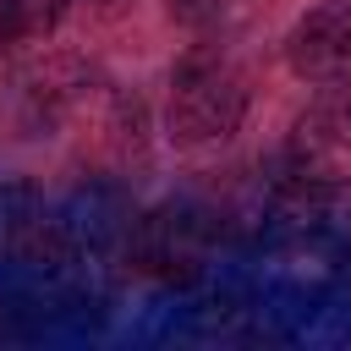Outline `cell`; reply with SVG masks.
<instances>
[{"label": "cell", "mask_w": 351, "mask_h": 351, "mask_svg": "<svg viewBox=\"0 0 351 351\" xmlns=\"http://www.w3.org/2000/svg\"><path fill=\"white\" fill-rule=\"evenodd\" d=\"M241 115H247V88L208 55H192L181 71H176V88H170V110H165V132L186 148L197 143H225L241 132Z\"/></svg>", "instance_id": "obj_1"}, {"label": "cell", "mask_w": 351, "mask_h": 351, "mask_svg": "<svg viewBox=\"0 0 351 351\" xmlns=\"http://www.w3.org/2000/svg\"><path fill=\"white\" fill-rule=\"evenodd\" d=\"M285 66L302 82H340L351 71V0H318L285 33Z\"/></svg>", "instance_id": "obj_2"}, {"label": "cell", "mask_w": 351, "mask_h": 351, "mask_svg": "<svg viewBox=\"0 0 351 351\" xmlns=\"http://www.w3.org/2000/svg\"><path fill=\"white\" fill-rule=\"evenodd\" d=\"M44 0H0V60H11L22 49V38L38 27Z\"/></svg>", "instance_id": "obj_3"}, {"label": "cell", "mask_w": 351, "mask_h": 351, "mask_svg": "<svg viewBox=\"0 0 351 351\" xmlns=\"http://www.w3.org/2000/svg\"><path fill=\"white\" fill-rule=\"evenodd\" d=\"M165 11H170V22H181V27H208V22L225 11V0H165Z\"/></svg>", "instance_id": "obj_4"}, {"label": "cell", "mask_w": 351, "mask_h": 351, "mask_svg": "<svg viewBox=\"0 0 351 351\" xmlns=\"http://www.w3.org/2000/svg\"><path fill=\"white\" fill-rule=\"evenodd\" d=\"M115 132H121V137H132V143H143V104H137V99H126V93L115 99Z\"/></svg>", "instance_id": "obj_5"}, {"label": "cell", "mask_w": 351, "mask_h": 351, "mask_svg": "<svg viewBox=\"0 0 351 351\" xmlns=\"http://www.w3.org/2000/svg\"><path fill=\"white\" fill-rule=\"evenodd\" d=\"M329 126H335V132H340V137H351V99H346V104H340V110H335V115H329Z\"/></svg>", "instance_id": "obj_6"}, {"label": "cell", "mask_w": 351, "mask_h": 351, "mask_svg": "<svg viewBox=\"0 0 351 351\" xmlns=\"http://www.w3.org/2000/svg\"><path fill=\"white\" fill-rule=\"evenodd\" d=\"M93 5H121V0H93Z\"/></svg>", "instance_id": "obj_7"}]
</instances>
